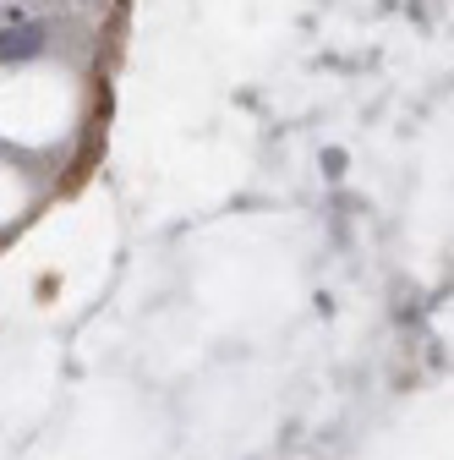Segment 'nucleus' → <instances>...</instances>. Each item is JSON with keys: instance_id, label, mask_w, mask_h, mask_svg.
Returning a JSON list of instances; mask_svg holds the SVG:
<instances>
[{"instance_id": "obj_1", "label": "nucleus", "mask_w": 454, "mask_h": 460, "mask_svg": "<svg viewBox=\"0 0 454 460\" xmlns=\"http://www.w3.org/2000/svg\"><path fill=\"white\" fill-rule=\"evenodd\" d=\"M6 61H28V55H39L44 49V39H39V28H6Z\"/></svg>"}]
</instances>
